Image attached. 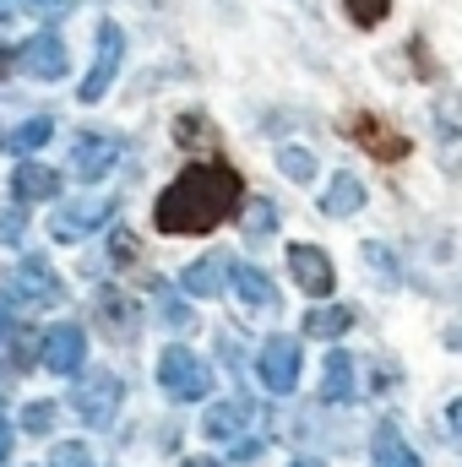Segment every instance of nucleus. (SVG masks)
<instances>
[{"label":"nucleus","mask_w":462,"mask_h":467,"mask_svg":"<svg viewBox=\"0 0 462 467\" xmlns=\"http://www.w3.org/2000/svg\"><path fill=\"white\" fill-rule=\"evenodd\" d=\"M239 202H245V180L234 174L229 163H191L163 196H158V207H152V223L158 234H207L218 229L224 218L239 213Z\"/></svg>","instance_id":"obj_1"},{"label":"nucleus","mask_w":462,"mask_h":467,"mask_svg":"<svg viewBox=\"0 0 462 467\" xmlns=\"http://www.w3.org/2000/svg\"><path fill=\"white\" fill-rule=\"evenodd\" d=\"M158 386H163L174 402H202V397L213 391V369H207L191 348H163L158 353Z\"/></svg>","instance_id":"obj_2"},{"label":"nucleus","mask_w":462,"mask_h":467,"mask_svg":"<svg viewBox=\"0 0 462 467\" xmlns=\"http://www.w3.org/2000/svg\"><path fill=\"white\" fill-rule=\"evenodd\" d=\"M110 218H115V202H110V196H77V202L55 207L49 234H55L60 244H77V239H88L93 229H104Z\"/></svg>","instance_id":"obj_3"},{"label":"nucleus","mask_w":462,"mask_h":467,"mask_svg":"<svg viewBox=\"0 0 462 467\" xmlns=\"http://www.w3.org/2000/svg\"><path fill=\"white\" fill-rule=\"evenodd\" d=\"M299 343L294 337H267L261 353H256V375H261V386L272 391V397H289L294 386H299Z\"/></svg>","instance_id":"obj_4"},{"label":"nucleus","mask_w":462,"mask_h":467,"mask_svg":"<svg viewBox=\"0 0 462 467\" xmlns=\"http://www.w3.org/2000/svg\"><path fill=\"white\" fill-rule=\"evenodd\" d=\"M11 299L16 305H60L66 299V283L55 277V266L44 255H27L11 266Z\"/></svg>","instance_id":"obj_5"},{"label":"nucleus","mask_w":462,"mask_h":467,"mask_svg":"<svg viewBox=\"0 0 462 467\" xmlns=\"http://www.w3.org/2000/svg\"><path fill=\"white\" fill-rule=\"evenodd\" d=\"M343 130L370 152V158H381V163H403L408 158V136L403 130H392L381 115H370V109H359V115L343 119Z\"/></svg>","instance_id":"obj_6"},{"label":"nucleus","mask_w":462,"mask_h":467,"mask_svg":"<svg viewBox=\"0 0 462 467\" xmlns=\"http://www.w3.org/2000/svg\"><path fill=\"white\" fill-rule=\"evenodd\" d=\"M289 277L310 299H332V288H338V266L321 244H289Z\"/></svg>","instance_id":"obj_7"},{"label":"nucleus","mask_w":462,"mask_h":467,"mask_svg":"<svg viewBox=\"0 0 462 467\" xmlns=\"http://www.w3.org/2000/svg\"><path fill=\"white\" fill-rule=\"evenodd\" d=\"M120 60H125V33H120L115 22H104L99 27V55H93V71L82 77V104H99L104 93H110V82H115V71H120Z\"/></svg>","instance_id":"obj_8"},{"label":"nucleus","mask_w":462,"mask_h":467,"mask_svg":"<svg viewBox=\"0 0 462 467\" xmlns=\"http://www.w3.org/2000/svg\"><path fill=\"white\" fill-rule=\"evenodd\" d=\"M120 397H125V386H120L115 369H99V375H88L77 391H71V408L88 419V424H110L120 408Z\"/></svg>","instance_id":"obj_9"},{"label":"nucleus","mask_w":462,"mask_h":467,"mask_svg":"<svg viewBox=\"0 0 462 467\" xmlns=\"http://www.w3.org/2000/svg\"><path fill=\"white\" fill-rule=\"evenodd\" d=\"M120 163V141L104 130H77L71 136V174L77 180H104Z\"/></svg>","instance_id":"obj_10"},{"label":"nucleus","mask_w":462,"mask_h":467,"mask_svg":"<svg viewBox=\"0 0 462 467\" xmlns=\"http://www.w3.org/2000/svg\"><path fill=\"white\" fill-rule=\"evenodd\" d=\"M82 364H88V332H82L77 321H60V327L44 332V369H55V375H77Z\"/></svg>","instance_id":"obj_11"},{"label":"nucleus","mask_w":462,"mask_h":467,"mask_svg":"<svg viewBox=\"0 0 462 467\" xmlns=\"http://www.w3.org/2000/svg\"><path fill=\"white\" fill-rule=\"evenodd\" d=\"M16 60H22V71H27V77H38V82H60V77H66V66H71V60H66L60 33H49V27H44V33H33V38L16 49Z\"/></svg>","instance_id":"obj_12"},{"label":"nucleus","mask_w":462,"mask_h":467,"mask_svg":"<svg viewBox=\"0 0 462 467\" xmlns=\"http://www.w3.org/2000/svg\"><path fill=\"white\" fill-rule=\"evenodd\" d=\"M224 283H234V261L224 250H213V255H202V261H191L180 272V288L191 299H213V294H224Z\"/></svg>","instance_id":"obj_13"},{"label":"nucleus","mask_w":462,"mask_h":467,"mask_svg":"<svg viewBox=\"0 0 462 467\" xmlns=\"http://www.w3.org/2000/svg\"><path fill=\"white\" fill-rule=\"evenodd\" d=\"M359 397V375H353V358L343 348L327 353V369H321V402H353Z\"/></svg>","instance_id":"obj_14"},{"label":"nucleus","mask_w":462,"mask_h":467,"mask_svg":"<svg viewBox=\"0 0 462 467\" xmlns=\"http://www.w3.org/2000/svg\"><path fill=\"white\" fill-rule=\"evenodd\" d=\"M11 191H16V202H49V196H60V174L49 169V163H16V174H11Z\"/></svg>","instance_id":"obj_15"},{"label":"nucleus","mask_w":462,"mask_h":467,"mask_svg":"<svg viewBox=\"0 0 462 467\" xmlns=\"http://www.w3.org/2000/svg\"><path fill=\"white\" fill-rule=\"evenodd\" d=\"M234 294H239V305H250V310H278V288H272V277L261 272V266H245V261H234Z\"/></svg>","instance_id":"obj_16"},{"label":"nucleus","mask_w":462,"mask_h":467,"mask_svg":"<svg viewBox=\"0 0 462 467\" xmlns=\"http://www.w3.org/2000/svg\"><path fill=\"white\" fill-rule=\"evenodd\" d=\"M250 402L245 397H234V402H218V408H207V419H202V435H213V441H239L245 435V424H250Z\"/></svg>","instance_id":"obj_17"},{"label":"nucleus","mask_w":462,"mask_h":467,"mask_svg":"<svg viewBox=\"0 0 462 467\" xmlns=\"http://www.w3.org/2000/svg\"><path fill=\"white\" fill-rule=\"evenodd\" d=\"M370 462L375 467H425L419 462V451L403 441L397 424H381V430H375V441H370Z\"/></svg>","instance_id":"obj_18"},{"label":"nucleus","mask_w":462,"mask_h":467,"mask_svg":"<svg viewBox=\"0 0 462 467\" xmlns=\"http://www.w3.org/2000/svg\"><path fill=\"white\" fill-rule=\"evenodd\" d=\"M359 207H364V180L359 174H332V185L321 196V213L327 218H353Z\"/></svg>","instance_id":"obj_19"},{"label":"nucleus","mask_w":462,"mask_h":467,"mask_svg":"<svg viewBox=\"0 0 462 467\" xmlns=\"http://www.w3.org/2000/svg\"><path fill=\"white\" fill-rule=\"evenodd\" d=\"M348 327H353V310H348V305H316V310L305 316V337H321V343L343 337Z\"/></svg>","instance_id":"obj_20"},{"label":"nucleus","mask_w":462,"mask_h":467,"mask_svg":"<svg viewBox=\"0 0 462 467\" xmlns=\"http://www.w3.org/2000/svg\"><path fill=\"white\" fill-rule=\"evenodd\" d=\"M49 136H55V119L33 115V119H22V125H16V130L5 136V152H16V158L27 163V158H33V152H38V147H44Z\"/></svg>","instance_id":"obj_21"},{"label":"nucleus","mask_w":462,"mask_h":467,"mask_svg":"<svg viewBox=\"0 0 462 467\" xmlns=\"http://www.w3.org/2000/svg\"><path fill=\"white\" fill-rule=\"evenodd\" d=\"M278 169H283L294 185H310V180H316V158H310L305 147H278Z\"/></svg>","instance_id":"obj_22"},{"label":"nucleus","mask_w":462,"mask_h":467,"mask_svg":"<svg viewBox=\"0 0 462 467\" xmlns=\"http://www.w3.org/2000/svg\"><path fill=\"white\" fill-rule=\"evenodd\" d=\"M278 234V207L272 202H245V239H272Z\"/></svg>","instance_id":"obj_23"},{"label":"nucleus","mask_w":462,"mask_h":467,"mask_svg":"<svg viewBox=\"0 0 462 467\" xmlns=\"http://www.w3.org/2000/svg\"><path fill=\"white\" fill-rule=\"evenodd\" d=\"M343 11L353 27H381L392 16V0H343Z\"/></svg>","instance_id":"obj_24"},{"label":"nucleus","mask_w":462,"mask_h":467,"mask_svg":"<svg viewBox=\"0 0 462 467\" xmlns=\"http://www.w3.org/2000/svg\"><path fill=\"white\" fill-rule=\"evenodd\" d=\"M99 316H104V327H110V332H120V337L136 327V316H131V305H125L120 294H99Z\"/></svg>","instance_id":"obj_25"},{"label":"nucleus","mask_w":462,"mask_h":467,"mask_svg":"<svg viewBox=\"0 0 462 467\" xmlns=\"http://www.w3.org/2000/svg\"><path fill=\"white\" fill-rule=\"evenodd\" d=\"M364 261L381 272V283H403V266H397V255H392L386 244H375V239H370V244H364Z\"/></svg>","instance_id":"obj_26"},{"label":"nucleus","mask_w":462,"mask_h":467,"mask_svg":"<svg viewBox=\"0 0 462 467\" xmlns=\"http://www.w3.org/2000/svg\"><path fill=\"white\" fill-rule=\"evenodd\" d=\"M174 141H180V147H196V141H213V125H207L202 115H180V119H174Z\"/></svg>","instance_id":"obj_27"},{"label":"nucleus","mask_w":462,"mask_h":467,"mask_svg":"<svg viewBox=\"0 0 462 467\" xmlns=\"http://www.w3.org/2000/svg\"><path fill=\"white\" fill-rule=\"evenodd\" d=\"M158 316H163V327H174V332H185V327H191V310H185L163 283H158Z\"/></svg>","instance_id":"obj_28"},{"label":"nucleus","mask_w":462,"mask_h":467,"mask_svg":"<svg viewBox=\"0 0 462 467\" xmlns=\"http://www.w3.org/2000/svg\"><path fill=\"white\" fill-rule=\"evenodd\" d=\"M22 430H27V435H44V430H55V408H49V402H33V408L22 413Z\"/></svg>","instance_id":"obj_29"},{"label":"nucleus","mask_w":462,"mask_h":467,"mask_svg":"<svg viewBox=\"0 0 462 467\" xmlns=\"http://www.w3.org/2000/svg\"><path fill=\"white\" fill-rule=\"evenodd\" d=\"M22 234H27V218L16 207H0V244H16Z\"/></svg>","instance_id":"obj_30"},{"label":"nucleus","mask_w":462,"mask_h":467,"mask_svg":"<svg viewBox=\"0 0 462 467\" xmlns=\"http://www.w3.org/2000/svg\"><path fill=\"white\" fill-rule=\"evenodd\" d=\"M49 467H93V462H88V451H82V446H60V451L49 457Z\"/></svg>","instance_id":"obj_31"},{"label":"nucleus","mask_w":462,"mask_h":467,"mask_svg":"<svg viewBox=\"0 0 462 467\" xmlns=\"http://www.w3.org/2000/svg\"><path fill=\"white\" fill-rule=\"evenodd\" d=\"M22 5H27L33 16H66V11H71V0H22Z\"/></svg>","instance_id":"obj_32"},{"label":"nucleus","mask_w":462,"mask_h":467,"mask_svg":"<svg viewBox=\"0 0 462 467\" xmlns=\"http://www.w3.org/2000/svg\"><path fill=\"white\" fill-rule=\"evenodd\" d=\"M11 321H16V299H5V294H0V343L11 337Z\"/></svg>","instance_id":"obj_33"},{"label":"nucleus","mask_w":462,"mask_h":467,"mask_svg":"<svg viewBox=\"0 0 462 467\" xmlns=\"http://www.w3.org/2000/svg\"><path fill=\"white\" fill-rule=\"evenodd\" d=\"M446 430H452V441L462 446V397H452V408H446Z\"/></svg>","instance_id":"obj_34"},{"label":"nucleus","mask_w":462,"mask_h":467,"mask_svg":"<svg viewBox=\"0 0 462 467\" xmlns=\"http://www.w3.org/2000/svg\"><path fill=\"white\" fill-rule=\"evenodd\" d=\"M110 255H120V261H131V255H136V244H131V234H115V244H110Z\"/></svg>","instance_id":"obj_35"},{"label":"nucleus","mask_w":462,"mask_h":467,"mask_svg":"<svg viewBox=\"0 0 462 467\" xmlns=\"http://www.w3.org/2000/svg\"><path fill=\"white\" fill-rule=\"evenodd\" d=\"M16 66H22V60H16V49H5V44H0V82H5Z\"/></svg>","instance_id":"obj_36"},{"label":"nucleus","mask_w":462,"mask_h":467,"mask_svg":"<svg viewBox=\"0 0 462 467\" xmlns=\"http://www.w3.org/2000/svg\"><path fill=\"white\" fill-rule=\"evenodd\" d=\"M256 451H261V446H256V441H234V457H239V462H250V457H256Z\"/></svg>","instance_id":"obj_37"},{"label":"nucleus","mask_w":462,"mask_h":467,"mask_svg":"<svg viewBox=\"0 0 462 467\" xmlns=\"http://www.w3.org/2000/svg\"><path fill=\"white\" fill-rule=\"evenodd\" d=\"M11 441H16V435H11V424L0 419V462H5V451H11Z\"/></svg>","instance_id":"obj_38"},{"label":"nucleus","mask_w":462,"mask_h":467,"mask_svg":"<svg viewBox=\"0 0 462 467\" xmlns=\"http://www.w3.org/2000/svg\"><path fill=\"white\" fill-rule=\"evenodd\" d=\"M446 348H457V353H462V327H446Z\"/></svg>","instance_id":"obj_39"},{"label":"nucleus","mask_w":462,"mask_h":467,"mask_svg":"<svg viewBox=\"0 0 462 467\" xmlns=\"http://www.w3.org/2000/svg\"><path fill=\"white\" fill-rule=\"evenodd\" d=\"M185 467H224V462H207V457H191Z\"/></svg>","instance_id":"obj_40"},{"label":"nucleus","mask_w":462,"mask_h":467,"mask_svg":"<svg viewBox=\"0 0 462 467\" xmlns=\"http://www.w3.org/2000/svg\"><path fill=\"white\" fill-rule=\"evenodd\" d=\"M5 16H11V0H0V22H5Z\"/></svg>","instance_id":"obj_41"},{"label":"nucleus","mask_w":462,"mask_h":467,"mask_svg":"<svg viewBox=\"0 0 462 467\" xmlns=\"http://www.w3.org/2000/svg\"><path fill=\"white\" fill-rule=\"evenodd\" d=\"M294 467H316V462H294Z\"/></svg>","instance_id":"obj_42"}]
</instances>
